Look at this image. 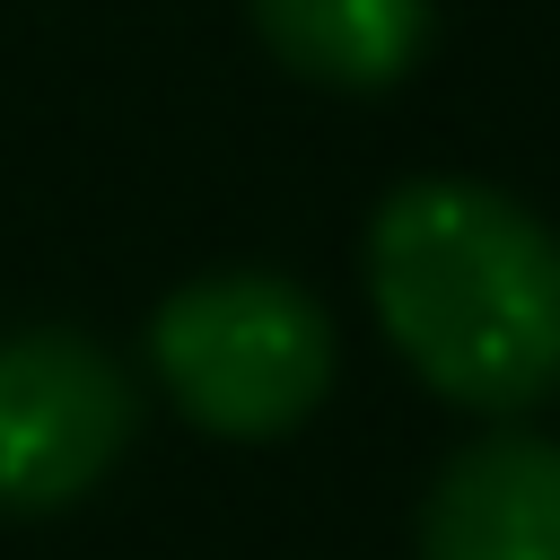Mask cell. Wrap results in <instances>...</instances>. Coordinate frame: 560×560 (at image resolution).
<instances>
[{
  "label": "cell",
  "mask_w": 560,
  "mask_h": 560,
  "mask_svg": "<svg viewBox=\"0 0 560 560\" xmlns=\"http://www.w3.org/2000/svg\"><path fill=\"white\" fill-rule=\"evenodd\" d=\"M368 298L394 350L464 411L560 394V236L464 175H411L368 219Z\"/></svg>",
  "instance_id": "obj_1"
},
{
  "label": "cell",
  "mask_w": 560,
  "mask_h": 560,
  "mask_svg": "<svg viewBox=\"0 0 560 560\" xmlns=\"http://www.w3.org/2000/svg\"><path fill=\"white\" fill-rule=\"evenodd\" d=\"M149 359L210 438H289L332 385V324L280 271H210L158 306Z\"/></svg>",
  "instance_id": "obj_2"
},
{
  "label": "cell",
  "mask_w": 560,
  "mask_h": 560,
  "mask_svg": "<svg viewBox=\"0 0 560 560\" xmlns=\"http://www.w3.org/2000/svg\"><path fill=\"white\" fill-rule=\"evenodd\" d=\"M140 429L131 376L70 324L0 332V508L52 516L88 499Z\"/></svg>",
  "instance_id": "obj_3"
},
{
  "label": "cell",
  "mask_w": 560,
  "mask_h": 560,
  "mask_svg": "<svg viewBox=\"0 0 560 560\" xmlns=\"http://www.w3.org/2000/svg\"><path fill=\"white\" fill-rule=\"evenodd\" d=\"M420 560H560V446L481 438L420 499Z\"/></svg>",
  "instance_id": "obj_4"
},
{
  "label": "cell",
  "mask_w": 560,
  "mask_h": 560,
  "mask_svg": "<svg viewBox=\"0 0 560 560\" xmlns=\"http://www.w3.org/2000/svg\"><path fill=\"white\" fill-rule=\"evenodd\" d=\"M254 35L315 88H394L429 52V0H245Z\"/></svg>",
  "instance_id": "obj_5"
}]
</instances>
